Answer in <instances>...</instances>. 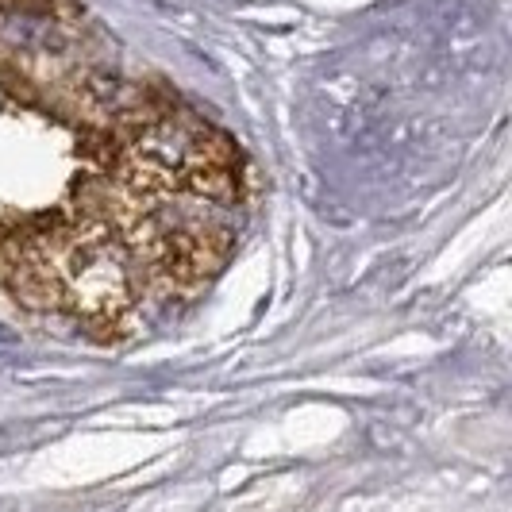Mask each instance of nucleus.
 <instances>
[{
    "mask_svg": "<svg viewBox=\"0 0 512 512\" xmlns=\"http://www.w3.org/2000/svg\"><path fill=\"white\" fill-rule=\"evenodd\" d=\"M66 274L70 289L89 312H116L128 301V274H124V258L108 239H85L74 243V251L66 258Z\"/></svg>",
    "mask_w": 512,
    "mask_h": 512,
    "instance_id": "nucleus-1",
    "label": "nucleus"
}]
</instances>
